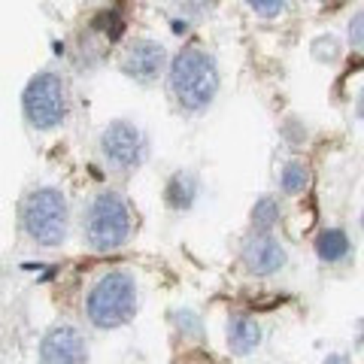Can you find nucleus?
I'll list each match as a JSON object with an SVG mask.
<instances>
[{
    "label": "nucleus",
    "instance_id": "nucleus-1",
    "mask_svg": "<svg viewBox=\"0 0 364 364\" xmlns=\"http://www.w3.org/2000/svg\"><path fill=\"white\" fill-rule=\"evenodd\" d=\"M136 313V279L128 270H107L85 294V316L100 331L128 325Z\"/></svg>",
    "mask_w": 364,
    "mask_h": 364
},
{
    "label": "nucleus",
    "instance_id": "nucleus-2",
    "mask_svg": "<svg viewBox=\"0 0 364 364\" xmlns=\"http://www.w3.org/2000/svg\"><path fill=\"white\" fill-rule=\"evenodd\" d=\"M170 88H173L176 104L186 112H200L213 104L219 91V70L207 52L182 49L170 61Z\"/></svg>",
    "mask_w": 364,
    "mask_h": 364
},
{
    "label": "nucleus",
    "instance_id": "nucleus-3",
    "mask_svg": "<svg viewBox=\"0 0 364 364\" xmlns=\"http://www.w3.org/2000/svg\"><path fill=\"white\" fill-rule=\"evenodd\" d=\"M131 207L119 191H100L85 213V240L95 252H112L131 237Z\"/></svg>",
    "mask_w": 364,
    "mask_h": 364
},
{
    "label": "nucleus",
    "instance_id": "nucleus-4",
    "mask_svg": "<svg viewBox=\"0 0 364 364\" xmlns=\"http://www.w3.org/2000/svg\"><path fill=\"white\" fill-rule=\"evenodd\" d=\"M67 198L58 188H33L21 203V228L37 246H61L67 237Z\"/></svg>",
    "mask_w": 364,
    "mask_h": 364
},
{
    "label": "nucleus",
    "instance_id": "nucleus-5",
    "mask_svg": "<svg viewBox=\"0 0 364 364\" xmlns=\"http://www.w3.org/2000/svg\"><path fill=\"white\" fill-rule=\"evenodd\" d=\"M21 107H25V119L31 128L37 131H52L67 119V85L58 73L43 70L37 76H31V82L25 85L21 95Z\"/></svg>",
    "mask_w": 364,
    "mask_h": 364
},
{
    "label": "nucleus",
    "instance_id": "nucleus-6",
    "mask_svg": "<svg viewBox=\"0 0 364 364\" xmlns=\"http://www.w3.org/2000/svg\"><path fill=\"white\" fill-rule=\"evenodd\" d=\"M100 152H104L109 167L134 170L146 158V136L131 122H112L107 124L104 136H100Z\"/></svg>",
    "mask_w": 364,
    "mask_h": 364
},
{
    "label": "nucleus",
    "instance_id": "nucleus-7",
    "mask_svg": "<svg viewBox=\"0 0 364 364\" xmlns=\"http://www.w3.org/2000/svg\"><path fill=\"white\" fill-rule=\"evenodd\" d=\"M40 361L43 364H85L88 361V343L73 325H55L46 331L40 343Z\"/></svg>",
    "mask_w": 364,
    "mask_h": 364
},
{
    "label": "nucleus",
    "instance_id": "nucleus-8",
    "mask_svg": "<svg viewBox=\"0 0 364 364\" xmlns=\"http://www.w3.org/2000/svg\"><path fill=\"white\" fill-rule=\"evenodd\" d=\"M164 61H167V52H164L161 43H155V40H136L131 49H128V55H124L122 70H124V76H131L134 82L152 85L155 79L161 76Z\"/></svg>",
    "mask_w": 364,
    "mask_h": 364
},
{
    "label": "nucleus",
    "instance_id": "nucleus-9",
    "mask_svg": "<svg viewBox=\"0 0 364 364\" xmlns=\"http://www.w3.org/2000/svg\"><path fill=\"white\" fill-rule=\"evenodd\" d=\"M243 264L255 277H270L286 264V249L270 237V231H255L243 243Z\"/></svg>",
    "mask_w": 364,
    "mask_h": 364
},
{
    "label": "nucleus",
    "instance_id": "nucleus-10",
    "mask_svg": "<svg viewBox=\"0 0 364 364\" xmlns=\"http://www.w3.org/2000/svg\"><path fill=\"white\" fill-rule=\"evenodd\" d=\"M261 343V325L252 316H231L228 322V346H231L237 355H249L255 352V346Z\"/></svg>",
    "mask_w": 364,
    "mask_h": 364
},
{
    "label": "nucleus",
    "instance_id": "nucleus-11",
    "mask_svg": "<svg viewBox=\"0 0 364 364\" xmlns=\"http://www.w3.org/2000/svg\"><path fill=\"white\" fill-rule=\"evenodd\" d=\"M164 200L170 210H188L198 200V179L191 173H173L164 188Z\"/></svg>",
    "mask_w": 364,
    "mask_h": 364
},
{
    "label": "nucleus",
    "instance_id": "nucleus-12",
    "mask_svg": "<svg viewBox=\"0 0 364 364\" xmlns=\"http://www.w3.org/2000/svg\"><path fill=\"white\" fill-rule=\"evenodd\" d=\"M349 249H352V243H349L343 228H328V231H322L316 237V255L322 261H328V264L343 261L349 255Z\"/></svg>",
    "mask_w": 364,
    "mask_h": 364
},
{
    "label": "nucleus",
    "instance_id": "nucleus-13",
    "mask_svg": "<svg viewBox=\"0 0 364 364\" xmlns=\"http://www.w3.org/2000/svg\"><path fill=\"white\" fill-rule=\"evenodd\" d=\"M279 182H282V191H286V195H301L306 188V182H310V170H306L304 161H289L282 167Z\"/></svg>",
    "mask_w": 364,
    "mask_h": 364
},
{
    "label": "nucleus",
    "instance_id": "nucleus-14",
    "mask_svg": "<svg viewBox=\"0 0 364 364\" xmlns=\"http://www.w3.org/2000/svg\"><path fill=\"white\" fill-rule=\"evenodd\" d=\"M252 222H255L258 231H270V228L279 222V200L270 198V195H264L261 200H255V207H252Z\"/></svg>",
    "mask_w": 364,
    "mask_h": 364
},
{
    "label": "nucleus",
    "instance_id": "nucleus-15",
    "mask_svg": "<svg viewBox=\"0 0 364 364\" xmlns=\"http://www.w3.org/2000/svg\"><path fill=\"white\" fill-rule=\"evenodd\" d=\"M95 31L100 33L104 40H122V33H124V16L119 13V9H104L97 18H95Z\"/></svg>",
    "mask_w": 364,
    "mask_h": 364
},
{
    "label": "nucleus",
    "instance_id": "nucleus-16",
    "mask_svg": "<svg viewBox=\"0 0 364 364\" xmlns=\"http://www.w3.org/2000/svg\"><path fill=\"white\" fill-rule=\"evenodd\" d=\"M246 4H249V9H252L255 16H261V18H277L282 9H286L289 0H246Z\"/></svg>",
    "mask_w": 364,
    "mask_h": 364
},
{
    "label": "nucleus",
    "instance_id": "nucleus-17",
    "mask_svg": "<svg viewBox=\"0 0 364 364\" xmlns=\"http://www.w3.org/2000/svg\"><path fill=\"white\" fill-rule=\"evenodd\" d=\"M349 43L355 46V49H364V13H358L349 21Z\"/></svg>",
    "mask_w": 364,
    "mask_h": 364
},
{
    "label": "nucleus",
    "instance_id": "nucleus-18",
    "mask_svg": "<svg viewBox=\"0 0 364 364\" xmlns=\"http://www.w3.org/2000/svg\"><path fill=\"white\" fill-rule=\"evenodd\" d=\"M358 116L364 119V91H361V95H358Z\"/></svg>",
    "mask_w": 364,
    "mask_h": 364
},
{
    "label": "nucleus",
    "instance_id": "nucleus-19",
    "mask_svg": "<svg viewBox=\"0 0 364 364\" xmlns=\"http://www.w3.org/2000/svg\"><path fill=\"white\" fill-rule=\"evenodd\" d=\"M361 225H364V215H361Z\"/></svg>",
    "mask_w": 364,
    "mask_h": 364
}]
</instances>
